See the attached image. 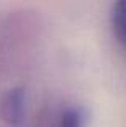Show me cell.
<instances>
[{
  "instance_id": "obj_2",
  "label": "cell",
  "mask_w": 126,
  "mask_h": 127,
  "mask_svg": "<svg viewBox=\"0 0 126 127\" xmlns=\"http://www.w3.org/2000/svg\"><path fill=\"white\" fill-rule=\"evenodd\" d=\"M112 28L118 42L126 48V0H117L112 11Z\"/></svg>"
},
{
  "instance_id": "obj_1",
  "label": "cell",
  "mask_w": 126,
  "mask_h": 127,
  "mask_svg": "<svg viewBox=\"0 0 126 127\" xmlns=\"http://www.w3.org/2000/svg\"><path fill=\"white\" fill-rule=\"evenodd\" d=\"M24 113L26 96L23 89H11L0 98V124L3 127H21Z\"/></svg>"
}]
</instances>
